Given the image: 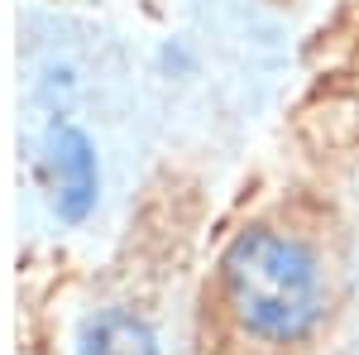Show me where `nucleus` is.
<instances>
[{
    "label": "nucleus",
    "mask_w": 359,
    "mask_h": 355,
    "mask_svg": "<svg viewBox=\"0 0 359 355\" xmlns=\"http://www.w3.org/2000/svg\"><path fill=\"white\" fill-rule=\"evenodd\" d=\"M216 298L245 341L297 351L331 322V264L306 231L283 221H245L216 259Z\"/></svg>",
    "instance_id": "1"
},
{
    "label": "nucleus",
    "mask_w": 359,
    "mask_h": 355,
    "mask_svg": "<svg viewBox=\"0 0 359 355\" xmlns=\"http://www.w3.org/2000/svg\"><path fill=\"white\" fill-rule=\"evenodd\" d=\"M154 63H158V77H168V82H192L196 72H201V53H196L182 34L163 39L158 53H154Z\"/></svg>",
    "instance_id": "4"
},
{
    "label": "nucleus",
    "mask_w": 359,
    "mask_h": 355,
    "mask_svg": "<svg viewBox=\"0 0 359 355\" xmlns=\"http://www.w3.org/2000/svg\"><path fill=\"white\" fill-rule=\"evenodd\" d=\"M25 168L43 212L62 231H82L101 212L106 197V159L101 144L72 110L39 115L25 135Z\"/></svg>",
    "instance_id": "2"
},
{
    "label": "nucleus",
    "mask_w": 359,
    "mask_h": 355,
    "mask_svg": "<svg viewBox=\"0 0 359 355\" xmlns=\"http://www.w3.org/2000/svg\"><path fill=\"white\" fill-rule=\"evenodd\" d=\"M355 110H359V106H355Z\"/></svg>",
    "instance_id": "5"
},
{
    "label": "nucleus",
    "mask_w": 359,
    "mask_h": 355,
    "mask_svg": "<svg viewBox=\"0 0 359 355\" xmlns=\"http://www.w3.org/2000/svg\"><path fill=\"white\" fill-rule=\"evenodd\" d=\"M72 355H163L154 317L135 302H91L72 327Z\"/></svg>",
    "instance_id": "3"
}]
</instances>
